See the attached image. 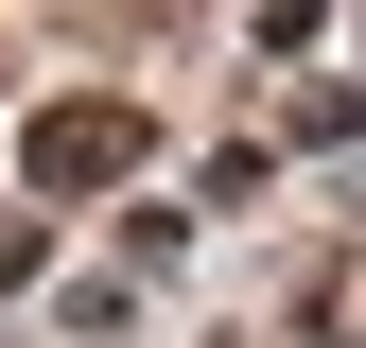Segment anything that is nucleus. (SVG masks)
<instances>
[{
    "label": "nucleus",
    "mask_w": 366,
    "mask_h": 348,
    "mask_svg": "<svg viewBox=\"0 0 366 348\" xmlns=\"http://www.w3.org/2000/svg\"><path fill=\"white\" fill-rule=\"evenodd\" d=\"M122 157H140L122 105H53V122H35V174H122Z\"/></svg>",
    "instance_id": "nucleus-1"
}]
</instances>
